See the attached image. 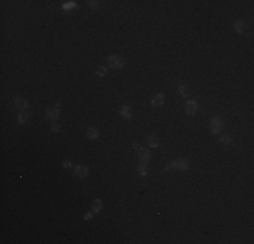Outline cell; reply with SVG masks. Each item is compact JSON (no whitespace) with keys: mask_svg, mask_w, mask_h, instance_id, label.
Returning a JSON list of instances; mask_svg holds the SVG:
<instances>
[{"mask_svg":"<svg viewBox=\"0 0 254 244\" xmlns=\"http://www.w3.org/2000/svg\"><path fill=\"white\" fill-rule=\"evenodd\" d=\"M126 65V60L123 56L111 54L108 57V67L112 69H122Z\"/></svg>","mask_w":254,"mask_h":244,"instance_id":"obj_1","label":"cell"},{"mask_svg":"<svg viewBox=\"0 0 254 244\" xmlns=\"http://www.w3.org/2000/svg\"><path fill=\"white\" fill-rule=\"evenodd\" d=\"M223 126H224V119H223V118H220L218 115H215L214 118H211V121H210V130H211L212 134L220 133V130L223 129Z\"/></svg>","mask_w":254,"mask_h":244,"instance_id":"obj_2","label":"cell"},{"mask_svg":"<svg viewBox=\"0 0 254 244\" xmlns=\"http://www.w3.org/2000/svg\"><path fill=\"white\" fill-rule=\"evenodd\" d=\"M170 168H174V170H178V171H187L189 168V164L185 159H176L170 163Z\"/></svg>","mask_w":254,"mask_h":244,"instance_id":"obj_3","label":"cell"},{"mask_svg":"<svg viewBox=\"0 0 254 244\" xmlns=\"http://www.w3.org/2000/svg\"><path fill=\"white\" fill-rule=\"evenodd\" d=\"M45 115H46L47 119H58L60 118V109L58 107H47L46 111H45Z\"/></svg>","mask_w":254,"mask_h":244,"instance_id":"obj_4","label":"cell"},{"mask_svg":"<svg viewBox=\"0 0 254 244\" xmlns=\"http://www.w3.org/2000/svg\"><path fill=\"white\" fill-rule=\"evenodd\" d=\"M88 172H89L88 167L84 165V164H77V165L75 167V174H76L79 178H81V179L87 178V176H88Z\"/></svg>","mask_w":254,"mask_h":244,"instance_id":"obj_5","label":"cell"},{"mask_svg":"<svg viewBox=\"0 0 254 244\" xmlns=\"http://www.w3.org/2000/svg\"><path fill=\"white\" fill-rule=\"evenodd\" d=\"M185 111L188 115H195L196 113H198V103H196V100L191 99L188 100L185 103Z\"/></svg>","mask_w":254,"mask_h":244,"instance_id":"obj_6","label":"cell"},{"mask_svg":"<svg viewBox=\"0 0 254 244\" xmlns=\"http://www.w3.org/2000/svg\"><path fill=\"white\" fill-rule=\"evenodd\" d=\"M138 159L141 160L142 164H146L150 159V152L147 148H139L138 149Z\"/></svg>","mask_w":254,"mask_h":244,"instance_id":"obj_7","label":"cell"},{"mask_svg":"<svg viewBox=\"0 0 254 244\" xmlns=\"http://www.w3.org/2000/svg\"><path fill=\"white\" fill-rule=\"evenodd\" d=\"M232 27H234V30L238 33V34H243V33L247 30V24H246V22H243V20H235V22L232 23Z\"/></svg>","mask_w":254,"mask_h":244,"instance_id":"obj_8","label":"cell"},{"mask_svg":"<svg viewBox=\"0 0 254 244\" xmlns=\"http://www.w3.org/2000/svg\"><path fill=\"white\" fill-rule=\"evenodd\" d=\"M14 104H15V107L18 109V110H26L28 107L27 100L24 99V98H22V96H16L15 99H14Z\"/></svg>","mask_w":254,"mask_h":244,"instance_id":"obj_9","label":"cell"},{"mask_svg":"<svg viewBox=\"0 0 254 244\" xmlns=\"http://www.w3.org/2000/svg\"><path fill=\"white\" fill-rule=\"evenodd\" d=\"M164 102H165V95H164V92H158L157 95H154V98L151 99V104H153L154 107H161L164 104Z\"/></svg>","mask_w":254,"mask_h":244,"instance_id":"obj_10","label":"cell"},{"mask_svg":"<svg viewBox=\"0 0 254 244\" xmlns=\"http://www.w3.org/2000/svg\"><path fill=\"white\" fill-rule=\"evenodd\" d=\"M85 136H87L88 140H95V138H97L100 136L99 130H97L95 126H91V128L87 129V133H85Z\"/></svg>","mask_w":254,"mask_h":244,"instance_id":"obj_11","label":"cell"},{"mask_svg":"<svg viewBox=\"0 0 254 244\" xmlns=\"http://www.w3.org/2000/svg\"><path fill=\"white\" fill-rule=\"evenodd\" d=\"M119 113H120L122 117L127 118V119H131V118H133V111H131V107H130V106H127V104L122 106L120 110H119Z\"/></svg>","mask_w":254,"mask_h":244,"instance_id":"obj_12","label":"cell"},{"mask_svg":"<svg viewBox=\"0 0 254 244\" xmlns=\"http://www.w3.org/2000/svg\"><path fill=\"white\" fill-rule=\"evenodd\" d=\"M147 144H149L150 148H157L158 144H159V138L157 136H150L147 138Z\"/></svg>","mask_w":254,"mask_h":244,"instance_id":"obj_13","label":"cell"},{"mask_svg":"<svg viewBox=\"0 0 254 244\" xmlns=\"http://www.w3.org/2000/svg\"><path fill=\"white\" fill-rule=\"evenodd\" d=\"M219 141H220V144H222V145L228 146V145L232 144V137L228 136V134H224V136H222V137L219 138Z\"/></svg>","mask_w":254,"mask_h":244,"instance_id":"obj_14","label":"cell"},{"mask_svg":"<svg viewBox=\"0 0 254 244\" xmlns=\"http://www.w3.org/2000/svg\"><path fill=\"white\" fill-rule=\"evenodd\" d=\"M178 92H180V95L184 96V98H187L188 95H189V89H188V87L187 85H184V84L178 85Z\"/></svg>","mask_w":254,"mask_h":244,"instance_id":"obj_15","label":"cell"},{"mask_svg":"<svg viewBox=\"0 0 254 244\" xmlns=\"http://www.w3.org/2000/svg\"><path fill=\"white\" fill-rule=\"evenodd\" d=\"M138 174L141 175V176H146L147 174H149V171H147V167H146V164H139L138 165Z\"/></svg>","mask_w":254,"mask_h":244,"instance_id":"obj_16","label":"cell"},{"mask_svg":"<svg viewBox=\"0 0 254 244\" xmlns=\"http://www.w3.org/2000/svg\"><path fill=\"white\" fill-rule=\"evenodd\" d=\"M100 209H101V201L100 199H95L92 202V211L97 213V211H100Z\"/></svg>","mask_w":254,"mask_h":244,"instance_id":"obj_17","label":"cell"},{"mask_svg":"<svg viewBox=\"0 0 254 244\" xmlns=\"http://www.w3.org/2000/svg\"><path fill=\"white\" fill-rule=\"evenodd\" d=\"M77 7V4L76 2H66V3H64L62 4V10H72V8H76Z\"/></svg>","mask_w":254,"mask_h":244,"instance_id":"obj_18","label":"cell"},{"mask_svg":"<svg viewBox=\"0 0 254 244\" xmlns=\"http://www.w3.org/2000/svg\"><path fill=\"white\" fill-rule=\"evenodd\" d=\"M16 119H18L19 124H24V122H26V121L28 119V114H27V113H22V114H19Z\"/></svg>","mask_w":254,"mask_h":244,"instance_id":"obj_19","label":"cell"},{"mask_svg":"<svg viewBox=\"0 0 254 244\" xmlns=\"http://www.w3.org/2000/svg\"><path fill=\"white\" fill-rule=\"evenodd\" d=\"M105 73H107V68L103 67V65H100V67L97 68V71H96V75L97 76H105Z\"/></svg>","mask_w":254,"mask_h":244,"instance_id":"obj_20","label":"cell"},{"mask_svg":"<svg viewBox=\"0 0 254 244\" xmlns=\"http://www.w3.org/2000/svg\"><path fill=\"white\" fill-rule=\"evenodd\" d=\"M87 3H88V6L91 7L92 10H96V8L99 7V2H97V0H88Z\"/></svg>","mask_w":254,"mask_h":244,"instance_id":"obj_21","label":"cell"},{"mask_svg":"<svg viewBox=\"0 0 254 244\" xmlns=\"http://www.w3.org/2000/svg\"><path fill=\"white\" fill-rule=\"evenodd\" d=\"M60 130H61V126H60L58 124H56V122H54V124L51 125V132H53V133H58Z\"/></svg>","mask_w":254,"mask_h":244,"instance_id":"obj_22","label":"cell"},{"mask_svg":"<svg viewBox=\"0 0 254 244\" xmlns=\"http://www.w3.org/2000/svg\"><path fill=\"white\" fill-rule=\"evenodd\" d=\"M62 165L65 167V168H71V167H72L73 164H72V161H71V160H65V161H62Z\"/></svg>","mask_w":254,"mask_h":244,"instance_id":"obj_23","label":"cell"},{"mask_svg":"<svg viewBox=\"0 0 254 244\" xmlns=\"http://www.w3.org/2000/svg\"><path fill=\"white\" fill-rule=\"evenodd\" d=\"M84 218H85V220H91V218H92V213H87V214L84 216Z\"/></svg>","mask_w":254,"mask_h":244,"instance_id":"obj_24","label":"cell"},{"mask_svg":"<svg viewBox=\"0 0 254 244\" xmlns=\"http://www.w3.org/2000/svg\"><path fill=\"white\" fill-rule=\"evenodd\" d=\"M133 146H134V149H139V146H138L137 144H135V142H134V144H133Z\"/></svg>","mask_w":254,"mask_h":244,"instance_id":"obj_25","label":"cell"}]
</instances>
